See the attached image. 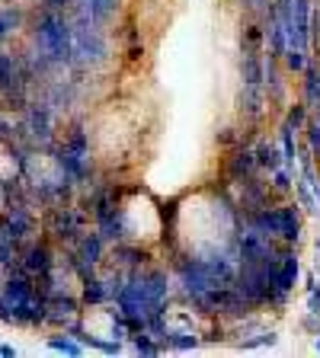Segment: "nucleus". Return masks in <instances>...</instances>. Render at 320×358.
<instances>
[{"label": "nucleus", "instance_id": "5701e85b", "mask_svg": "<svg viewBox=\"0 0 320 358\" xmlns=\"http://www.w3.org/2000/svg\"><path fill=\"white\" fill-rule=\"evenodd\" d=\"M0 355L16 358V355H20V352H16V345H10V343H0Z\"/></svg>", "mask_w": 320, "mask_h": 358}, {"label": "nucleus", "instance_id": "2eb2a0df", "mask_svg": "<svg viewBox=\"0 0 320 358\" xmlns=\"http://www.w3.org/2000/svg\"><path fill=\"white\" fill-rule=\"evenodd\" d=\"M244 10L250 13V20L266 22L269 13H272V0H244Z\"/></svg>", "mask_w": 320, "mask_h": 358}, {"label": "nucleus", "instance_id": "1a4fd4ad", "mask_svg": "<svg viewBox=\"0 0 320 358\" xmlns=\"http://www.w3.org/2000/svg\"><path fill=\"white\" fill-rule=\"evenodd\" d=\"M61 148H67L71 154H77V157H90V134L83 131V125H74L71 131H64Z\"/></svg>", "mask_w": 320, "mask_h": 358}, {"label": "nucleus", "instance_id": "b1692460", "mask_svg": "<svg viewBox=\"0 0 320 358\" xmlns=\"http://www.w3.org/2000/svg\"><path fill=\"white\" fill-rule=\"evenodd\" d=\"M314 250H317V272H320V240L314 243Z\"/></svg>", "mask_w": 320, "mask_h": 358}, {"label": "nucleus", "instance_id": "aec40b11", "mask_svg": "<svg viewBox=\"0 0 320 358\" xmlns=\"http://www.w3.org/2000/svg\"><path fill=\"white\" fill-rule=\"evenodd\" d=\"M13 134H16V125L13 122L0 112V144H7V141H13Z\"/></svg>", "mask_w": 320, "mask_h": 358}, {"label": "nucleus", "instance_id": "4be33fe9", "mask_svg": "<svg viewBox=\"0 0 320 358\" xmlns=\"http://www.w3.org/2000/svg\"><path fill=\"white\" fill-rule=\"evenodd\" d=\"M237 141V134H234V128H224L221 134H218V144H234Z\"/></svg>", "mask_w": 320, "mask_h": 358}, {"label": "nucleus", "instance_id": "f3484780", "mask_svg": "<svg viewBox=\"0 0 320 358\" xmlns=\"http://www.w3.org/2000/svg\"><path fill=\"white\" fill-rule=\"evenodd\" d=\"M305 131H307V148H311V154H320V115L305 122Z\"/></svg>", "mask_w": 320, "mask_h": 358}, {"label": "nucleus", "instance_id": "9b49d317", "mask_svg": "<svg viewBox=\"0 0 320 358\" xmlns=\"http://www.w3.org/2000/svg\"><path fill=\"white\" fill-rule=\"evenodd\" d=\"M45 343H48V349L64 352V355H83V345L77 343L71 333H52L48 339H45Z\"/></svg>", "mask_w": 320, "mask_h": 358}, {"label": "nucleus", "instance_id": "f257e3e1", "mask_svg": "<svg viewBox=\"0 0 320 358\" xmlns=\"http://www.w3.org/2000/svg\"><path fill=\"white\" fill-rule=\"evenodd\" d=\"M45 227H48V234H52L55 240H61V243H77V237L83 234V215L61 201V205L48 208Z\"/></svg>", "mask_w": 320, "mask_h": 358}, {"label": "nucleus", "instance_id": "a211bd4d", "mask_svg": "<svg viewBox=\"0 0 320 358\" xmlns=\"http://www.w3.org/2000/svg\"><path fill=\"white\" fill-rule=\"evenodd\" d=\"M295 195H298V201H301V208H305V211H317V199H314L311 186H307L305 179H301V182H295Z\"/></svg>", "mask_w": 320, "mask_h": 358}, {"label": "nucleus", "instance_id": "393cba45", "mask_svg": "<svg viewBox=\"0 0 320 358\" xmlns=\"http://www.w3.org/2000/svg\"><path fill=\"white\" fill-rule=\"evenodd\" d=\"M317 352H320V333H317Z\"/></svg>", "mask_w": 320, "mask_h": 358}, {"label": "nucleus", "instance_id": "6e6552de", "mask_svg": "<svg viewBox=\"0 0 320 358\" xmlns=\"http://www.w3.org/2000/svg\"><path fill=\"white\" fill-rule=\"evenodd\" d=\"M253 154H256V166L260 170H279V166H285V160H282V150L276 148L272 141H263V144H256L253 148Z\"/></svg>", "mask_w": 320, "mask_h": 358}, {"label": "nucleus", "instance_id": "f8f14e48", "mask_svg": "<svg viewBox=\"0 0 320 358\" xmlns=\"http://www.w3.org/2000/svg\"><path fill=\"white\" fill-rule=\"evenodd\" d=\"M20 22H22V13L16 7H0V45L20 29Z\"/></svg>", "mask_w": 320, "mask_h": 358}, {"label": "nucleus", "instance_id": "ddd939ff", "mask_svg": "<svg viewBox=\"0 0 320 358\" xmlns=\"http://www.w3.org/2000/svg\"><path fill=\"white\" fill-rule=\"evenodd\" d=\"M128 339H132L134 352H141V355H160V352H164V345H157L154 336H151L148 329H134Z\"/></svg>", "mask_w": 320, "mask_h": 358}, {"label": "nucleus", "instance_id": "0eeeda50", "mask_svg": "<svg viewBox=\"0 0 320 358\" xmlns=\"http://www.w3.org/2000/svg\"><path fill=\"white\" fill-rule=\"evenodd\" d=\"M83 282V304H106V301H112V291H109V285L103 282V278H97V275H87V278H81Z\"/></svg>", "mask_w": 320, "mask_h": 358}, {"label": "nucleus", "instance_id": "412c9836", "mask_svg": "<svg viewBox=\"0 0 320 358\" xmlns=\"http://www.w3.org/2000/svg\"><path fill=\"white\" fill-rule=\"evenodd\" d=\"M301 327L311 329V333H320V313H311V310H307V317H301Z\"/></svg>", "mask_w": 320, "mask_h": 358}, {"label": "nucleus", "instance_id": "20e7f679", "mask_svg": "<svg viewBox=\"0 0 320 358\" xmlns=\"http://www.w3.org/2000/svg\"><path fill=\"white\" fill-rule=\"evenodd\" d=\"M256 170H260V166H256L253 148L237 150V154L228 160V166H224V173H228V179H231V182H244V179H250Z\"/></svg>", "mask_w": 320, "mask_h": 358}, {"label": "nucleus", "instance_id": "423d86ee", "mask_svg": "<svg viewBox=\"0 0 320 358\" xmlns=\"http://www.w3.org/2000/svg\"><path fill=\"white\" fill-rule=\"evenodd\" d=\"M279 237H282L285 243H298V237H301V208L298 205L279 208Z\"/></svg>", "mask_w": 320, "mask_h": 358}, {"label": "nucleus", "instance_id": "39448f33", "mask_svg": "<svg viewBox=\"0 0 320 358\" xmlns=\"http://www.w3.org/2000/svg\"><path fill=\"white\" fill-rule=\"evenodd\" d=\"M103 250H106V240L99 237V231H83L77 237V259L87 262V266H99L103 262Z\"/></svg>", "mask_w": 320, "mask_h": 358}, {"label": "nucleus", "instance_id": "9d476101", "mask_svg": "<svg viewBox=\"0 0 320 358\" xmlns=\"http://www.w3.org/2000/svg\"><path fill=\"white\" fill-rule=\"evenodd\" d=\"M157 339H164L167 349H176V352H189L199 345V339H195L193 333H183V329H164Z\"/></svg>", "mask_w": 320, "mask_h": 358}, {"label": "nucleus", "instance_id": "7ed1b4c3", "mask_svg": "<svg viewBox=\"0 0 320 358\" xmlns=\"http://www.w3.org/2000/svg\"><path fill=\"white\" fill-rule=\"evenodd\" d=\"M116 10V0H77V26H99Z\"/></svg>", "mask_w": 320, "mask_h": 358}, {"label": "nucleus", "instance_id": "4468645a", "mask_svg": "<svg viewBox=\"0 0 320 358\" xmlns=\"http://www.w3.org/2000/svg\"><path fill=\"white\" fill-rule=\"evenodd\" d=\"M116 259H119L122 266H144V262H148V253H144V250H134V246L119 243L116 246Z\"/></svg>", "mask_w": 320, "mask_h": 358}, {"label": "nucleus", "instance_id": "f03ea898", "mask_svg": "<svg viewBox=\"0 0 320 358\" xmlns=\"http://www.w3.org/2000/svg\"><path fill=\"white\" fill-rule=\"evenodd\" d=\"M20 268L29 272L32 278H42L55 268V250L48 240H29L20 253Z\"/></svg>", "mask_w": 320, "mask_h": 358}, {"label": "nucleus", "instance_id": "6ab92c4d", "mask_svg": "<svg viewBox=\"0 0 320 358\" xmlns=\"http://www.w3.org/2000/svg\"><path fill=\"white\" fill-rule=\"evenodd\" d=\"M291 189V166L272 170V192H288Z\"/></svg>", "mask_w": 320, "mask_h": 358}, {"label": "nucleus", "instance_id": "dca6fc26", "mask_svg": "<svg viewBox=\"0 0 320 358\" xmlns=\"http://www.w3.org/2000/svg\"><path fill=\"white\" fill-rule=\"evenodd\" d=\"M305 122H307L305 99H301V103H295V106H288V112H285V125H291L295 131H301V128H305Z\"/></svg>", "mask_w": 320, "mask_h": 358}]
</instances>
